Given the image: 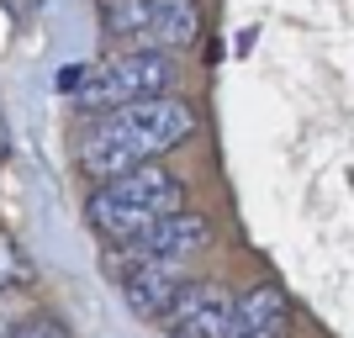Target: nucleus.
Returning a JSON list of instances; mask_svg holds the SVG:
<instances>
[{"label": "nucleus", "instance_id": "nucleus-1", "mask_svg": "<svg viewBox=\"0 0 354 338\" xmlns=\"http://www.w3.org/2000/svg\"><path fill=\"white\" fill-rule=\"evenodd\" d=\"M191 133H196L191 106L180 95H153V101H133V106L90 117L80 143H74V164H80V175L90 185H101V180H117L127 169H143V164L164 159Z\"/></svg>", "mask_w": 354, "mask_h": 338}, {"label": "nucleus", "instance_id": "nucleus-2", "mask_svg": "<svg viewBox=\"0 0 354 338\" xmlns=\"http://www.w3.org/2000/svg\"><path fill=\"white\" fill-rule=\"evenodd\" d=\"M175 212H185V185H180V175H169L159 164L101 180L85 196V222L101 238H111V243H127V238L148 233L153 222L175 217Z\"/></svg>", "mask_w": 354, "mask_h": 338}, {"label": "nucleus", "instance_id": "nucleus-3", "mask_svg": "<svg viewBox=\"0 0 354 338\" xmlns=\"http://www.w3.org/2000/svg\"><path fill=\"white\" fill-rule=\"evenodd\" d=\"M175 74H180L175 53H138V48H122V53H111V59L95 64L80 85H69V101H74V111L101 117V111H117V106L169 95Z\"/></svg>", "mask_w": 354, "mask_h": 338}, {"label": "nucleus", "instance_id": "nucleus-4", "mask_svg": "<svg viewBox=\"0 0 354 338\" xmlns=\"http://www.w3.org/2000/svg\"><path fill=\"white\" fill-rule=\"evenodd\" d=\"M101 27L111 43L138 53H175L201 37V6L196 0H106Z\"/></svg>", "mask_w": 354, "mask_h": 338}, {"label": "nucleus", "instance_id": "nucleus-5", "mask_svg": "<svg viewBox=\"0 0 354 338\" xmlns=\"http://www.w3.org/2000/svg\"><path fill=\"white\" fill-rule=\"evenodd\" d=\"M111 275L122 285V301L138 317H164L175 307V296L191 285V259H122L111 254Z\"/></svg>", "mask_w": 354, "mask_h": 338}, {"label": "nucleus", "instance_id": "nucleus-6", "mask_svg": "<svg viewBox=\"0 0 354 338\" xmlns=\"http://www.w3.org/2000/svg\"><path fill=\"white\" fill-rule=\"evenodd\" d=\"M159 323H164V338H227L233 291L222 280H191Z\"/></svg>", "mask_w": 354, "mask_h": 338}, {"label": "nucleus", "instance_id": "nucleus-7", "mask_svg": "<svg viewBox=\"0 0 354 338\" xmlns=\"http://www.w3.org/2000/svg\"><path fill=\"white\" fill-rule=\"evenodd\" d=\"M207 243H212V222L201 212H175V217L153 222L148 233L117 243V254L122 259H196V254H207Z\"/></svg>", "mask_w": 354, "mask_h": 338}, {"label": "nucleus", "instance_id": "nucleus-8", "mask_svg": "<svg viewBox=\"0 0 354 338\" xmlns=\"http://www.w3.org/2000/svg\"><path fill=\"white\" fill-rule=\"evenodd\" d=\"M286 333H291V301L281 285H254V291L233 296L227 338H286Z\"/></svg>", "mask_w": 354, "mask_h": 338}, {"label": "nucleus", "instance_id": "nucleus-9", "mask_svg": "<svg viewBox=\"0 0 354 338\" xmlns=\"http://www.w3.org/2000/svg\"><path fill=\"white\" fill-rule=\"evenodd\" d=\"M32 280V265H27V254L16 249V243H6L0 238V296L16 291V285H27Z\"/></svg>", "mask_w": 354, "mask_h": 338}, {"label": "nucleus", "instance_id": "nucleus-10", "mask_svg": "<svg viewBox=\"0 0 354 338\" xmlns=\"http://www.w3.org/2000/svg\"><path fill=\"white\" fill-rule=\"evenodd\" d=\"M6 338H69V328H64L59 317L37 312V317H21V323H11V333H6Z\"/></svg>", "mask_w": 354, "mask_h": 338}, {"label": "nucleus", "instance_id": "nucleus-11", "mask_svg": "<svg viewBox=\"0 0 354 338\" xmlns=\"http://www.w3.org/2000/svg\"><path fill=\"white\" fill-rule=\"evenodd\" d=\"M11 153V127H6V117H0V159Z\"/></svg>", "mask_w": 354, "mask_h": 338}, {"label": "nucleus", "instance_id": "nucleus-12", "mask_svg": "<svg viewBox=\"0 0 354 338\" xmlns=\"http://www.w3.org/2000/svg\"><path fill=\"white\" fill-rule=\"evenodd\" d=\"M6 333H11V317H6V312H0V338H6Z\"/></svg>", "mask_w": 354, "mask_h": 338}]
</instances>
